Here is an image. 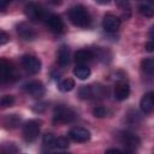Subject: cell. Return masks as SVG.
<instances>
[{
  "label": "cell",
  "instance_id": "obj_27",
  "mask_svg": "<svg viewBox=\"0 0 154 154\" xmlns=\"http://www.w3.org/2000/svg\"><path fill=\"white\" fill-rule=\"evenodd\" d=\"M8 40H10V36H8L5 31H1V36H0V45H5Z\"/></svg>",
  "mask_w": 154,
  "mask_h": 154
},
{
  "label": "cell",
  "instance_id": "obj_13",
  "mask_svg": "<svg viewBox=\"0 0 154 154\" xmlns=\"http://www.w3.org/2000/svg\"><path fill=\"white\" fill-rule=\"evenodd\" d=\"M93 58H95V54L91 49H79L75 54V60L78 65H85L87 63L93 60Z\"/></svg>",
  "mask_w": 154,
  "mask_h": 154
},
{
  "label": "cell",
  "instance_id": "obj_23",
  "mask_svg": "<svg viewBox=\"0 0 154 154\" xmlns=\"http://www.w3.org/2000/svg\"><path fill=\"white\" fill-rule=\"evenodd\" d=\"M93 114L96 117V118H105L107 114H108V109L103 106H97L93 109Z\"/></svg>",
  "mask_w": 154,
  "mask_h": 154
},
{
  "label": "cell",
  "instance_id": "obj_5",
  "mask_svg": "<svg viewBox=\"0 0 154 154\" xmlns=\"http://www.w3.org/2000/svg\"><path fill=\"white\" fill-rule=\"evenodd\" d=\"M22 65L26 72L31 75H36L41 70V61L38 58L31 54H25L22 57Z\"/></svg>",
  "mask_w": 154,
  "mask_h": 154
},
{
  "label": "cell",
  "instance_id": "obj_22",
  "mask_svg": "<svg viewBox=\"0 0 154 154\" xmlns=\"http://www.w3.org/2000/svg\"><path fill=\"white\" fill-rule=\"evenodd\" d=\"M19 122H20V118L17 114H8L4 119V124L6 128H16L18 126Z\"/></svg>",
  "mask_w": 154,
  "mask_h": 154
},
{
  "label": "cell",
  "instance_id": "obj_29",
  "mask_svg": "<svg viewBox=\"0 0 154 154\" xmlns=\"http://www.w3.org/2000/svg\"><path fill=\"white\" fill-rule=\"evenodd\" d=\"M146 49H147L148 52H154V41H153V40L149 41V42H147V45H146Z\"/></svg>",
  "mask_w": 154,
  "mask_h": 154
},
{
  "label": "cell",
  "instance_id": "obj_20",
  "mask_svg": "<svg viewBox=\"0 0 154 154\" xmlns=\"http://www.w3.org/2000/svg\"><path fill=\"white\" fill-rule=\"evenodd\" d=\"M59 90L63 91V93H67V91H71L73 88H75V81L72 78H65L63 79L59 85H58Z\"/></svg>",
  "mask_w": 154,
  "mask_h": 154
},
{
  "label": "cell",
  "instance_id": "obj_8",
  "mask_svg": "<svg viewBox=\"0 0 154 154\" xmlns=\"http://www.w3.org/2000/svg\"><path fill=\"white\" fill-rule=\"evenodd\" d=\"M69 137L75 141V142H79V143H83V142H87L90 140V132L89 130H87L85 128H81V126H76V128H72L70 131H69Z\"/></svg>",
  "mask_w": 154,
  "mask_h": 154
},
{
  "label": "cell",
  "instance_id": "obj_21",
  "mask_svg": "<svg viewBox=\"0 0 154 154\" xmlns=\"http://www.w3.org/2000/svg\"><path fill=\"white\" fill-rule=\"evenodd\" d=\"M81 99L83 100H89V99H94V91H93V85H83L79 88L78 91Z\"/></svg>",
  "mask_w": 154,
  "mask_h": 154
},
{
  "label": "cell",
  "instance_id": "obj_9",
  "mask_svg": "<svg viewBox=\"0 0 154 154\" xmlns=\"http://www.w3.org/2000/svg\"><path fill=\"white\" fill-rule=\"evenodd\" d=\"M120 26V19L113 14H106L102 19V28L107 32H114Z\"/></svg>",
  "mask_w": 154,
  "mask_h": 154
},
{
  "label": "cell",
  "instance_id": "obj_30",
  "mask_svg": "<svg viewBox=\"0 0 154 154\" xmlns=\"http://www.w3.org/2000/svg\"><path fill=\"white\" fill-rule=\"evenodd\" d=\"M150 94H152V97H153V100H154V91H150Z\"/></svg>",
  "mask_w": 154,
  "mask_h": 154
},
{
  "label": "cell",
  "instance_id": "obj_10",
  "mask_svg": "<svg viewBox=\"0 0 154 154\" xmlns=\"http://www.w3.org/2000/svg\"><path fill=\"white\" fill-rule=\"evenodd\" d=\"M17 32L24 40H34L37 36V32L34 29V26H31L28 23H19L17 25Z\"/></svg>",
  "mask_w": 154,
  "mask_h": 154
},
{
  "label": "cell",
  "instance_id": "obj_18",
  "mask_svg": "<svg viewBox=\"0 0 154 154\" xmlns=\"http://www.w3.org/2000/svg\"><path fill=\"white\" fill-rule=\"evenodd\" d=\"M142 71L148 76H154V58H147L141 64Z\"/></svg>",
  "mask_w": 154,
  "mask_h": 154
},
{
  "label": "cell",
  "instance_id": "obj_2",
  "mask_svg": "<svg viewBox=\"0 0 154 154\" xmlns=\"http://www.w3.org/2000/svg\"><path fill=\"white\" fill-rule=\"evenodd\" d=\"M77 118V113L64 105H59L54 108V113H53V123L54 124H67L73 122Z\"/></svg>",
  "mask_w": 154,
  "mask_h": 154
},
{
  "label": "cell",
  "instance_id": "obj_31",
  "mask_svg": "<svg viewBox=\"0 0 154 154\" xmlns=\"http://www.w3.org/2000/svg\"><path fill=\"white\" fill-rule=\"evenodd\" d=\"M58 154H66V153H58Z\"/></svg>",
  "mask_w": 154,
  "mask_h": 154
},
{
  "label": "cell",
  "instance_id": "obj_16",
  "mask_svg": "<svg viewBox=\"0 0 154 154\" xmlns=\"http://www.w3.org/2000/svg\"><path fill=\"white\" fill-rule=\"evenodd\" d=\"M58 64L60 66H66L70 63V48L67 46H61L58 51Z\"/></svg>",
  "mask_w": 154,
  "mask_h": 154
},
{
  "label": "cell",
  "instance_id": "obj_24",
  "mask_svg": "<svg viewBox=\"0 0 154 154\" xmlns=\"http://www.w3.org/2000/svg\"><path fill=\"white\" fill-rule=\"evenodd\" d=\"M69 147V141L66 137H58L55 138V142H54V148H58V149H66Z\"/></svg>",
  "mask_w": 154,
  "mask_h": 154
},
{
  "label": "cell",
  "instance_id": "obj_28",
  "mask_svg": "<svg viewBox=\"0 0 154 154\" xmlns=\"http://www.w3.org/2000/svg\"><path fill=\"white\" fill-rule=\"evenodd\" d=\"M105 154H130V153H125V152H122L119 149H114V148H111V149H107L105 152Z\"/></svg>",
  "mask_w": 154,
  "mask_h": 154
},
{
  "label": "cell",
  "instance_id": "obj_6",
  "mask_svg": "<svg viewBox=\"0 0 154 154\" xmlns=\"http://www.w3.org/2000/svg\"><path fill=\"white\" fill-rule=\"evenodd\" d=\"M119 140H120V143H122L128 150H130V152L134 150V149H136V148L140 146V143H141L140 138H138L136 135H134V134H131V132H128V131L122 132Z\"/></svg>",
  "mask_w": 154,
  "mask_h": 154
},
{
  "label": "cell",
  "instance_id": "obj_1",
  "mask_svg": "<svg viewBox=\"0 0 154 154\" xmlns=\"http://www.w3.org/2000/svg\"><path fill=\"white\" fill-rule=\"evenodd\" d=\"M69 19L73 25L79 28H87L90 25V22H91L89 12L81 5L73 6L69 10Z\"/></svg>",
  "mask_w": 154,
  "mask_h": 154
},
{
  "label": "cell",
  "instance_id": "obj_11",
  "mask_svg": "<svg viewBox=\"0 0 154 154\" xmlns=\"http://www.w3.org/2000/svg\"><path fill=\"white\" fill-rule=\"evenodd\" d=\"M130 94V87L125 81H119L114 85V97L119 101L128 99Z\"/></svg>",
  "mask_w": 154,
  "mask_h": 154
},
{
  "label": "cell",
  "instance_id": "obj_3",
  "mask_svg": "<svg viewBox=\"0 0 154 154\" xmlns=\"http://www.w3.org/2000/svg\"><path fill=\"white\" fill-rule=\"evenodd\" d=\"M41 129V120L31 119L23 125V137L26 142H32L37 138Z\"/></svg>",
  "mask_w": 154,
  "mask_h": 154
},
{
  "label": "cell",
  "instance_id": "obj_12",
  "mask_svg": "<svg viewBox=\"0 0 154 154\" xmlns=\"http://www.w3.org/2000/svg\"><path fill=\"white\" fill-rule=\"evenodd\" d=\"M47 24L51 31L55 34H60L64 31V22L58 14H49L47 18Z\"/></svg>",
  "mask_w": 154,
  "mask_h": 154
},
{
  "label": "cell",
  "instance_id": "obj_14",
  "mask_svg": "<svg viewBox=\"0 0 154 154\" xmlns=\"http://www.w3.org/2000/svg\"><path fill=\"white\" fill-rule=\"evenodd\" d=\"M140 107H141L142 112H144V113H150L154 109V100H153L150 93H147L142 96L141 102H140Z\"/></svg>",
  "mask_w": 154,
  "mask_h": 154
},
{
  "label": "cell",
  "instance_id": "obj_25",
  "mask_svg": "<svg viewBox=\"0 0 154 154\" xmlns=\"http://www.w3.org/2000/svg\"><path fill=\"white\" fill-rule=\"evenodd\" d=\"M43 144L48 148H54V142H55V137L52 134H46L43 136Z\"/></svg>",
  "mask_w": 154,
  "mask_h": 154
},
{
  "label": "cell",
  "instance_id": "obj_19",
  "mask_svg": "<svg viewBox=\"0 0 154 154\" xmlns=\"http://www.w3.org/2000/svg\"><path fill=\"white\" fill-rule=\"evenodd\" d=\"M138 12L144 16V17H148V18H152L154 17V7L150 6L149 4L147 2H141L138 5Z\"/></svg>",
  "mask_w": 154,
  "mask_h": 154
},
{
  "label": "cell",
  "instance_id": "obj_4",
  "mask_svg": "<svg viewBox=\"0 0 154 154\" xmlns=\"http://www.w3.org/2000/svg\"><path fill=\"white\" fill-rule=\"evenodd\" d=\"M24 12H25L26 17L32 19V20H43V19L47 20V18H48L45 8L42 6H40L38 4H35V2H29L24 7Z\"/></svg>",
  "mask_w": 154,
  "mask_h": 154
},
{
  "label": "cell",
  "instance_id": "obj_26",
  "mask_svg": "<svg viewBox=\"0 0 154 154\" xmlns=\"http://www.w3.org/2000/svg\"><path fill=\"white\" fill-rule=\"evenodd\" d=\"M13 102H14V99H13L12 95H5V96H2V99H1V107L6 108V107H8V106H12Z\"/></svg>",
  "mask_w": 154,
  "mask_h": 154
},
{
  "label": "cell",
  "instance_id": "obj_7",
  "mask_svg": "<svg viewBox=\"0 0 154 154\" xmlns=\"http://www.w3.org/2000/svg\"><path fill=\"white\" fill-rule=\"evenodd\" d=\"M24 89L29 95H31L32 97H36V99L42 97L45 95V93H46L45 85L40 81H31V82L26 83L24 85Z\"/></svg>",
  "mask_w": 154,
  "mask_h": 154
},
{
  "label": "cell",
  "instance_id": "obj_15",
  "mask_svg": "<svg viewBox=\"0 0 154 154\" xmlns=\"http://www.w3.org/2000/svg\"><path fill=\"white\" fill-rule=\"evenodd\" d=\"M0 70H1V79H2V82H6V81H8V79L16 78L14 70H13L5 60H1Z\"/></svg>",
  "mask_w": 154,
  "mask_h": 154
},
{
  "label": "cell",
  "instance_id": "obj_17",
  "mask_svg": "<svg viewBox=\"0 0 154 154\" xmlns=\"http://www.w3.org/2000/svg\"><path fill=\"white\" fill-rule=\"evenodd\" d=\"M90 69L87 66V65H77L75 69H73V75L78 78V79H87L89 76H90Z\"/></svg>",
  "mask_w": 154,
  "mask_h": 154
},
{
  "label": "cell",
  "instance_id": "obj_32",
  "mask_svg": "<svg viewBox=\"0 0 154 154\" xmlns=\"http://www.w3.org/2000/svg\"><path fill=\"white\" fill-rule=\"evenodd\" d=\"M153 41H154V38H153Z\"/></svg>",
  "mask_w": 154,
  "mask_h": 154
}]
</instances>
